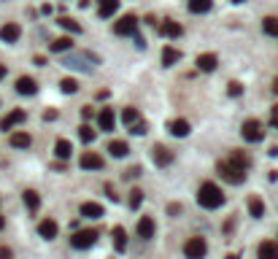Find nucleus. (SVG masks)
Listing matches in <instances>:
<instances>
[{
    "label": "nucleus",
    "mask_w": 278,
    "mask_h": 259,
    "mask_svg": "<svg viewBox=\"0 0 278 259\" xmlns=\"http://www.w3.org/2000/svg\"><path fill=\"white\" fill-rule=\"evenodd\" d=\"M141 203H143V192L135 186V189L130 192V208H132V210H138V208H141Z\"/></svg>",
    "instance_id": "nucleus-35"
},
{
    "label": "nucleus",
    "mask_w": 278,
    "mask_h": 259,
    "mask_svg": "<svg viewBox=\"0 0 278 259\" xmlns=\"http://www.w3.org/2000/svg\"><path fill=\"white\" fill-rule=\"evenodd\" d=\"M81 116H84V119H92V116H95V111H92V108H84V111H81Z\"/></svg>",
    "instance_id": "nucleus-46"
},
{
    "label": "nucleus",
    "mask_w": 278,
    "mask_h": 259,
    "mask_svg": "<svg viewBox=\"0 0 278 259\" xmlns=\"http://www.w3.org/2000/svg\"><path fill=\"white\" fill-rule=\"evenodd\" d=\"M111 235H113V251H117V254L127 251V229H124L122 224H117L111 229Z\"/></svg>",
    "instance_id": "nucleus-14"
},
{
    "label": "nucleus",
    "mask_w": 278,
    "mask_h": 259,
    "mask_svg": "<svg viewBox=\"0 0 278 259\" xmlns=\"http://www.w3.org/2000/svg\"><path fill=\"white\" fill-rule=\"evenodd\" d=\"M79 165H81L84 170H103V157L98 154V151H84Z\"/></svg>",
    "instance_id": "nucleus-15"
},
{
    "label": "nucleus",
    "mask_w": 278,
    "mask_h": 259,
    "mask_svg": "<svg viewBox=\"0 0 278 259\" xmlns=\"http://www.w3.org/2000/svg\"><path fill=\"white\" fill-rule=\"evenodd\" d=\"M0 259H14V251L8 246H0Z\"/></svg>",
    "instance_id": "nucleus-40"
},
{
    "label": "nucleus",
    "mask_w": 278,
    "mask_h": 259,
    "mask_svg": "<svg viewBox=\"0 0 278 259\" xmlns=\"http://www.w3.org/2000/svg\"><path fill=\"white\" fill-rule=\"evenodd\" d=\"M60 27H65L68 33H81V25L76 22V19H71V16H60Z\"/></svg>",
    "instance_id": "nucleus-33"
},
{
    "label": "nucleus",
    "mask_w": 278,
    "mask_h": 259,
    "mask_svg": "<svg viewBox=\"0 0 278 259\" xmlns=\"http://www.w3.org/2000/svg\"><path fill=\"white\" fill-rule=\"evenodd\" d=\"M168 130H170V135H176V138H187L192 132V124L187 119H173L168 124Z\"/></svg>",
    "instance_id": "nucleus-18"
},
{
    "label": "nucleus",
    "mask_w": 278,
    "mask_h": 259,
    "mask_svg": "<svg viewBox=\"0 0 278 259\" xmlns=\"http://www.w3.org/2000/svg\"><path fill=\"white\" fill-rule=\"evenodd\" d=\"M141 176V168H130L127 170V178H138Z\"/></svg>",
    "instance_id": "nucleus-44"
},
{
    "label": "nucleus",
    "mask_w": 278,
    "mask_h": 259,
    "mask_svg": "<svg viewBox=\"0 0 278 259\" xmlns=\"http://www.w3.org/2000/svg\"><path fill=\"white\" fill-rule=\"evenodd\" d=\"M19 35H22V27H19L16 22H6L3 27H0V41L3 43H16Z\"/></svg>",
    "instance_id": "nucleus-7"
},
{
    "label": "nucleus",
    "mask_w": 278,
    "mask_h": 259,
    "mask_svg": "<svg viewBox=\"0 0 278 259\" xmlns=\"http://www.w3.org/2000/svg\"><path fill=\"white\" fill-rule=\"evenodd\" d=\"M57 232H60V227H57L54 219H41V222H38V235H41L43 241H54Z\"/></svg>",
    "instance_id": "nucleus-10"
},
{
    "label": "nucleus",
    "mask_w": 278,
    "mask_h": 259,
    "mask_svg": "<svg viewBox=\"0 0 278 259\" xmlns=\"http://www.w3.org/2000/svg\"><path fill=\"white\" fill-rule=\"evenodd\" d=\"M270 122H273V127L278 130V105H273V111H270Z\"/></svg>",
    "instance_id": "nucleus-43"
},
{
    "label": "nucleus",
    "mask_w": 278,
    "mask_h": 259,
    "mask_svg": "<svg viewBox=\"0 0 278 259\" xmlns=\"http://www.w3.org/2000/svg\"><path fill=\"white\" fill-rule=\"evenodd\" d=\"M227 95H229V98H241V95H243V84L241 81H229L227 84Z\"/></svg>",
    "instance_id": "nucleus-38"
},
{
    "label": "nucleus",
    "mask_w": 278,
    "mask_h": 259,
    "mask_svg": "<svg viewBox=\"0 0 278 259\" xmlns=\"http://www.w3.org/2000/svg\"><path fill=\"white\" fill-rule=\"evenodd\" d=\"M108 151H111V157L122 159V157H127V154H130V146H127L124 140H111V143H108Z\"/></svg>",
    "instance_id": "nucleus-28"
},
{
    "label": "nucleus",
    "mask_w": 278,
    "mask_h": 259,
    "mask_svg": "<svg viewBox=\"0 0 278 259\" xmlns=\"http://www.w3.org/2000/svg\"><path fill=\"white\" fill-rule=\"evenodd\" d=\"M248 214H251L254 219H262V216H265V203H262L257 195L248 197Z\"/></svg>",
    "instance_id": "nucleus-29"
},
{
    "label": "nucleus",
    "mask_w": 278,
    "mask_h": 259,
    "mask_svg": "<svg viewBox=\"0 0 278 259\" xmlns=\"http://www.w3.org/2000/svg\"><path fill=\"white\" fill-rule=\"evenodd\" d=\"M98 127H100L103 132H111V130H113V111H111V108H103V111L98 113Z\"/></svg>",
    "instance_id": "nucleus-22"
},
{
    "label": "nucleus",
    "mask_w": 278,
    "mask_h": 259,
    "mask_svg": "<svg viewBox=\"0 0 278 259\" xmlns=\"http://www.w3.org/2000/svg\"><path fill=\"white\" fill-rule=\"evenodd\" d=\"M195 65H197V70H200V73H214V70L219 68V57L205 52V54H200V57H197V62H195Z\"/></svg>",
    "instance_id": "nucleus-12"
},
{
    "label": "nucleus",
    "mask_w": 278,
    "mask_h": 259,
    "mask_svg": "<svg viewBox=\"0 0 278 259\" xmlns=\"http://www.w3.org/2000/svg\"><path fill=\"white\" fill-rule=\"evenodd\" d=\"M233 3H235V6H241V3H246V0H233Z\"/></svg>",
    "instance_id": "nucleus-51"
},
{
    "label": "nucleus",
    "mask_w": 278,
    "mask_h": 259,
    "mask_svg": "<svg viewBox=\"0 0 278 259\" xmlns=\"http://www.w3.org/2000/svg\"><path fill=\"white\" fill-rule=\"evenodd\" d=\"M8 143H11L14 149H30L33 138L27 135V132H11V135H8Z\"/></svg>",
    "instance_id": "nucleus-21"
},
{
    "label": "nucleus",
    "mask_w": 278,
    "mask_h": 259,
    "mask_svg": "<svg viewBox=\"0 0 278 259\" xmlns=\"http://www.w3.org/2000/svg\"><path fill=\"white\" fill-rule=\"evenodd\" d=\"M257 256L260 259H278V243L275 241H262L257 248Z\"/></svg>",
    "instance_id": "nucleus-19"
},
{
    "label": "nucleus",
    "mask_w": 278,
    "mask_h": 259,
    "mask_svg": "<svg viewBox=\"0 0 278 259\" xmlns=\"http://www.w3.org/2000/svg\"><path fill=\"white\" fill-rule=\"evenodd\" d=\"M113 33H117V35H132V38H135V35H138V16L124 14L119 22L113 25Z\"/></svg>",
    "instance_id": "nucleus-6"
},
{
    "label": "nucleus",
    "mask_w": 278,
    "mask_h": 259,
    "mask_svg": "<svg viewBox=\"0 0 278 259\" xmlns=\"http://www.w3.org/2000/svg\"><path fill=\"white\" fill-rule=\"evenodd\" d=\"M241 135H243V140H248V143H260V140L265 138V130H262V124L257 122V119H246L243 127H241Z\"/></svg>",
    "instance_id": "nucleus-5"
},
{
    "label": "nucleus",
    "mask_w": 278,
    "mask_h": 259,
    "mask_svg": "<svg viewBox=\"0 0 278 259\" xmlns=\"http://www.w3.org/2000/svg\"><path fill=\"white\" fill-rule=\"evenodd\" d=\"M98 238H100L98 229H79V232H73L71 246L73 248H89V246L98 243Z\"/></svg>",
    "instance_id": "nucleus-4"
},
{
    "label": "nucleus",
    "mask_w": 278,
    "mask_h": 259,
    "mask_svg": "<svg viewBox=\"0 0 278 259\" xmlns=\"http://www.w3.org/2000/svg\"><path fill=\"white\" fill-rule=\"evenodd\" d=\"M159 35L162 38H181L184 35V27H181L176 19H165V22L159 25Z\"/></svg>",
    "instance_id": "nucleus-13"
},
{
    "label": "nucleus",
    "mask_w": 278,
    "mask_h": 259,
    "mask_svg": "<svg viewBox=\"0 0 278 259\" xmlns=\"http://www.w3.org/2000/svg\"><path fill=\"white\" fill-rule=\"evenodd\" d=\"M6 73H8V68H6V65H0V81L6 79Z\"/></svg>",
    "instance_id": "nucleus-47"
},
{
    "label": "nucleus",
    "mask_w": 278,
    "mask_h": 259,
    "mask_svg": "<svg viewBox=\"0 0 278 259\" xmlns=\"http://www.w3.org/2000/svg\"><path fill=\"white\" fill-rule=\"evenodd\" d=\"M197 203H200V208H205V210H216V208L224 205V192L219 189L216 184L205 181V184L197 189Z\"/></svg>",
    "instance_id": "nucleus-1"
},
{
    "label": "nucleus",
    "mask_w": 278,
    "mask_h": 259,
    "mask_svg": "<svg viewBox=\"0 0 278 259\" xmlns=\"http://www.w3.org/2000/svg\"><path fill=\"white\" fill-rule=\"evenodd\" d=\"M60 89H62L65 95H73L76 89H79V81H76V79H62V81H60Z\"/></svg>",
    "instance_id": "nucleus-37"
},
{
    "label": "nucleus",
    "mask_w": 278,
    "mask_h": 259,
    "mask_svg": "<svg viewBox=\"0 0 278 259\" xmlns=\"http://www.w3.org/2000/svg\"><path fill=\"white\" fill-rule=\"evenodd\" d=\"M43 119H46V122H54V119H57V108H49V111H43Z\"/></svg>",
    "instance_id": "nucleus-42"
},
{
    "label": "nucleus",
    "mask_w": 278,
    "mask_h": 259,
    "mask_svg": "<svg viewBox=\"0 0 278 259\" xmlns=\"http://www.w3.org/2000/svg\"><path fill=\"white\" fill-rule=\"evenodd\" d=\"M157 232V224H154V219L151 216H141L138 219V238H143V241H151Z\"/></svg>",
    "instance_id": "nucleus-11"
},
{
    "label": "nucleus",
    "mask_w": 278,
    "mask_h": 259,
    "mask_svg": "<svg viewBox=\"0 0 278 259\" xmlns=\"http://www.w3.org/2000/svg\"><path fill=\"white\" fill-rule=\"evenodd\" d=\"M25 119H27V113H25L22 108H14L11 113H6V116L0 119V130L6 132V130H11V127H16V124H22Z\"/></svg>",
    "instance_id": "nucleus-9"
},
{
    "label": "nucleus",
    "mask_w": 278,
    "mask_h": 259,
    "mask_svg": "<svg viewBox=\"0 0 278 259\" xmlns=\"http://www.w3.org/2000/svg\"><path fill=\"white\" fill-rule=\"evenodd\" d=\"M211 6H214V0H187L189 14H208Z\"/></svg>",
    "instance_id": "nucleus-23"
},
{
    "label": "nucleus",
    "mask_w": 278,
    "mask_h": 259,
    "mask_svg": "<svg viewBox=\"0 0 278 259\" xmlns=\"http://www.w3.org/2000/svg\"><path fill=\"white\" fill-rule=\"evenodd\" d=\"M273 92L278 95V76H275V79H273Z\"/></svg>",
    "instance_id": "nucleus-48"
},
{
    "label": "nucleus",
    "mask_w": 278,
    "mask_h": 259,
    "mask_svg": "<svg viewBox=\"0 0 278 259\" xmlns=\"http://www.w3.org/2000/svg\"><path fill=\"white\" fill-rule=\"evenodd\" d=\"M262 30H265V35L278 38V16H265L262 19Z\"/></svg>",
    "instance_id": "nucleus-31"
},
{
    "label": "nucleus",
    "mask_w": 278,
    "mask_h": 259,
    "mask_svg": "<svg viewBox=\"0 0 278 259\" xmlns=\"http://www.w3.org/2000/svg\"><path fill=\"white\" fill-rule=\"evenodd\" d=\"M146 130H149V127H146V122H135V124H132V130H130V132H132V135H143Z\"/></svg>",
    "instance_id": "nucleus-39"
},
{
    "label": "nucleus",
    "mask_w": 278,
    "mask_h": 259,
    "mask_svg": "<svg viewBox=\"0 0 278 259\" xmlns=\"http://www.w3.org/2000/svg\"><path fill=\"white\" fill-rule=\"evenodd\" d=\"M151 157H154V165H157V168H168L170 162H173V151L165 149L162 143H157V146L151 149Z\"/></svg>",
    "instance_id": "nucleus-8"
},
{
    "label": "nucleus",
    "mask_w": 278,
    "mask_h": 259,
    "mask_svg": "<svg viewBox=\"0 0 278 259\" xmlns=\"http://www.w3.org/2000/svg\"><path fill=\"white\" fill-rule=\"evenodd\" d=\"M168 214H170V216H178V214H181V205H178V203H170V205H168Z\"/></svg>",
    "instance_id": "nucleus-41"
},
{
    "label": "nucleus",
    "mask_w": 278,
    "mask_h": 259,
    "mask_svg": "<svg viewBox=\"0 0 278 259\" xmlns=\"http://www.w3.org/2000/svg\"><path fill=\"white\" fill-rule=\"evenodd\" d=\"M22 197H25V205H27V210H30V214H35V210L41 208V195H38L35 189H25Z\"/></svg>",
    "instance_id": "nucleus-20"
},
{
    "label": "nucleus",
    "mask_w": 278,
    "mask_h": 259,
    "mask_svg": "<svg viewBox=\"0 0 278 259\" xmlns=\"http://www.w3.org/2000/svg\"><path fill=\"white\" fill-rule=\"evenodd\" d=\"M79 214L84 216V219H103L105 216V210H103V205L100 203H81V208H79Z\"/></svg>",
    "instance_id": "nucleus-17"
},
{
    "label": "nucleus",
    "mask_w": 278,
    "mask_h": 259,
    "mask_svg": "<svg viewBox=\"0 0 278 259\" xmlns=\"http://www.w3.org/2000/svg\"><path fill=\"white\" fill-rule=\"evenodd\" d=\"M71 46H73V38L62 35V38H54V41L49 43V52H54V54H62V52H68Z\"/></svg>",
    "instance_id": "nucleus-25"
},
{
    "label": "nucleus",
    "mask_w": 278,
    "mask_h": 259,
    "mask_svg": "<svg viewBox=\"0 0 278 259\" xmlns=\"http://www.w3.org/2000/svg\"><path fill=\"white\" fill-rule=\"evenodd\" d=\"M224 259H241V256H238V254H227Z\"/></svg>",
    "instance_id": "nucleus-49"
},
{
    "label": "nucleus",
    "mask_w": 278,
    "mask_h": 259,
    "mask_svg": "<svg viewBox=\"0 0 278 259\" xmlns=\"http://www.w3.org/2000/svg\"><path fill=\"white\" fill-rule=\"evenodd\" d=\"M216 173L227 181V184H235V186L246 181V170L238 168L235 162H229V159H222V162H219V165H216Z\"/></svg>",
    "instance_id": "nucleus-2"
},
{
    "label": "nucleus",
    "mask_w": 278,
    "mask_h": 259,
    "mask_svg": "<svg viewBox=\"0 0 278 259\" xmlns=\"http://www.w3.org/2000/svg\"><path fill=\"white\" fill-rule=\"evenodd\" d=\"M62 65H68V68H79V70H81V68H84V70H92L89 65H84V57H68Z\"/></svg>",
    "instance_id": "nucleus-36"
},
{
    "label": "nucleus",
    "mask_w": 278,
    "mask_h": 259,
    "mask_svg": "<svg viewBox=\"0 0 278 259\" xmlns=\"http://www.w3.org/2000/svg\"><path fill=\"white\" fill-rule=\"evenodd\" d=\"M119 8V0H98V14L100 16H113Z\"/></svg>",
    "instance_id": "nucleus-27"
},
{
    "label": "nucleus",
    "mask_w": 278,
    "mask_h": 259,
    "mask_svg": "<svg viewBox=\"0 0 278 259\" xmlns=\"http://www.w3.org/2000/svg\"><path fill=\"white\" fill-rule=\"evenodd\" d=\"M3 227H6V219H3V216H0V229H3Z\"/></svg>",
    "instance_id": "nucleus-50"
},
{
    "label": "nucleus",
    "mask_w": 278,
    "mask_h": 259,
    "mask_svg": "<svg viewBox=\"0 0 278 259\" xmlns=\"http://www.w3.org/2000/svg\"><path fill=\"white\" fill-rule=\"evenodd\" d=\"M16 92H19V95H25V98L35 95V92H38L35 79H30V76H19V79H16Z\"/></svg>",
    "instance_id": "nucleus-16"
},
{
    "label": "nucleus",
    "mask_w": 278,
    "mask_h": 259,
    "mask_svg": "<svg viewBox=\"0 0 278 259\" xmlns=\"http://www.w3.org/2000/svg\"><path fill=\"white\" fill-rule=\"evenodd\" d=\"M181 60V52L178 49H173V46H165V49H162V65H176Z\"/></svg>",
    "instance_id": "nucleus-30"
},
{
    "label": "nucleus",
    "mask_w": 278,
    "mask_h": 259,
    "mask_svg": "<svg viewBox=\"0 0 278 259\" xmlns=\"http://www.w3.org/2000/svg\"><path fill=\"white\" fill-rule=\"evenodd\" d=\"M122 122L130 124V127H132L135 122H141V119H138V108H124V111H122Z\"/></svg>",
    "instance_id": "nucleus-34"
},
{
    "label": "nucleus",
    "mask_w": 278,
    "mask_h": 259,
    "mask_svg": "<svg viewBox=\"0 0 278 259\" xmlns=\"http://www.w3.org/2000/svg\"><path fill=\"white\" fill-rule=\"evenodd\" d=\"M205 254H208V243H205V238L195 235V238H189V241L184 243V256H187V259H203Z\"/></svg>",
    "instance_id": "nucleus-3"
},
{
    "label": "nucleus",
    "mask_w": 278,
    "mask_h": 259,
    "mask_svg": "<svg viewBox=\"0 0 278 259\" xmlns=\"http://www.w3.org/2000/svg\"><path fill=\"white\" fill-rule=\"evenodd\" d=\"M79 138H81V143H92L95 138H98V132H95L89 124H81V127H79Z\"/></svg>",
    "instance_id": "nucleus-32"
},
{
    "label": "nucleus",
    "mask_w": 278,
    "mask_h": 259,
    "mask_svg": "<svg viewBox=\"0 0 278 259\" xmlns=\"http://www.w3.org/2000/svg\"><path fill=\"white\" fill-rule=\"evenodd\" d=\"M71 151H73V146H71V140H65V138H60V140L54 143V157H57V159H62V162H65V159L71 157Z\"/></svg>",
    "instance_id": "nucleus-26"
},
{
    "label": "nucleus",
    "mask_w": 278,
    "mask_h": 259,
    "mask_svg": "<svg viewBox=\"0 0 278 259\" xmlns=\"http://www.w3.org/2000/svg\"><path fill=\"white\" fill-rule=\"evenodd\" d=\"M229 162H235V165L243 168L246 173H248V168H251V157H248L246 151H241V149H233V154H229Z\"/></svg>",
    "instance_id": "nucleus-24"
},
{
    "label": "nucleus",
    "mask_w": 278,
    "mask_h": 259,
    "mask_svg": "<svg viewBox=\"0 0 278 259\" xmlns=\"http://www.w3.org/2000/svg\"><path fill=\"white\" fill-rule=\"evenodd\" d=\"M135 46H138V49H146V41H143L141 35H135Z\"/></svg>",
    "instance_id": "nucleus-45"
}]
</instances>
